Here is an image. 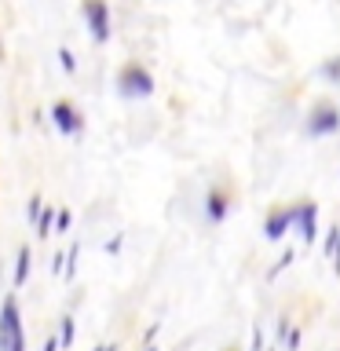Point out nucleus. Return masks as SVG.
Segmentation results:
<instances>
[{
  "label": "nucleus",
  "instance_id": "f3484780",
  "mask_svg": "<svg viewBox=\"0 0 340 351\" xmlns=\"http://www.w3.org/2000/svg\"><path fill=\"white\" fill-rule=\"evenodd\" d=\"M44 351H59V340H48V344H44Z\"/></svg>",
  "mask_w": 340,
  "mask_h": 351
},
{
  "label": "nucleus",
  "instance_id": "f03ea898",
  "mask_svg": "<svg viewBox=\"0 0 340 351\" xmlns=\"http://www.w3.org/2000/svg\"><path fill=\"white\" fill-rule=\"evenodd\" d=\"M117 84H121L125 95H150L154 92V77L147 70H139V66H125L121 77H117Z\"/></svg>",
  "mask_w": 340,
  "mask_h": 351
},
{
  "label": "nucleus",
  "instance_id": "39448f33",
  "mask_svg": "<svg viewBox=\"0 0 340 351\" xmlns=\"http://www.w3.org/2000/svg\"><path fill=\"white\" fill-rule=\"evenodd\" d=\"M337 128H340V114L333 106H322L311 121H307V132H311V136H326V132H337Z\"/></svg>",
  "mask_w": 340,
  "mask_h": 351
},
{
  "label": "nucleus",
  "instance_id": "9b49d317",
  "mask_svg": "<svg viewBox=\"0 0 340 351\" xmlns=\"http://www.w3.org/2000/svg\"><path fill=\"white\" fill-rule=\"evenodd\" d=\"M337 241H340V227H329V234H326V241H322V252H326V256H333Z\"/></svg>",
  "mask_w": 340,
  "mask_h": 351
},
{
  "label": "nucleus",
  "instance_id": "0eeeda50",
  "mask_svg": "<svg viewBox=\"0 0 340 351\" xmlns=\"http://www.w3.org/2000/svg\"><path fill=\"white\" fill-rule=\"evenodd\" d=\"M289 223H293V213H274V216H267V223H263V234L271 241H278L285 230H289Z\"/></svg>",
  "mask_w": 340,
  "mask_h": 351
},
{
  "label": "nucleus",
  "instance_id": "6e6552de",
  "mask_svg": "<svg viewBox=\"0 0 340 351\" xmlns=\"http://www.w3.org/2000/svg\"><path fill=\"white\" fill-rule=\"evenodd\" d=\"M26 278H29V249L22 245L19 256H15V289H19V285H26Z\"/></svg>",
  "mask_w": 340,
  "mask_h": 351
},
{
  "label": "nucleus",
  "instance_id": "ddd939ff",
  "mask_svg": "<svg viewBox=\"0 0 340 351\" xmlns=\"http://www.w3.org/2000/svg\"><path fill=\"white\" fill-rule=\"evenodd\" d=\"M70 223H73V216H70V213H66V208H62V213L55 216V227H59L62 234H66V230H70Z\"/></svg>",
  "mask_w": 340,
  "mask_h": 351
},
{
  "label": "nucleus",
  "instance_id": "423d86ee",
  "mask_svg": "<svg viewBox=\"0 0 340 351\" xmlns=\"http://www.w3.org/2000/svg\"><path fill=\"white\" fill-rule=\"evenodd\" d=\"M315 216H318V208H315L311 202L300 205V213H293V219H300V238L307 241V245L318 238V234H315V230H318V227H315Z\"/></svg>",
  "mask_w": 340,
  "mask_h": 351
},
{
  "label": "nucleus",
  "instance_id": "4468645a",
  "mask_svg": "<svg viewBox=\"0 0 340 351\" xmlns=\"http://www.w3.org/2000/svg\"><path fill=\"white\" fill-rule=\"evenodd\" d=\"M59 62H62V70H66V73H70V70H73V66H77V62H73V55H70V51H66V48L59 51Z\"/></svg>",
  "mask_w": 340,
  "mask_h": 351
},
{
  "label": "nucleus",
  "instance_id": "a211bd4d",
  "mask_svg": "<svg viewBox=\"0 0 340 351\" xmlns=\"http://www.w3.org/2000/svg\"><path fill=\"white\" fill-rule=\"evenodd\" d=\"M95 351H117L114 344H103V348H95Z\"/></svg>",
  "mask_w": 340,
  "mask_h": 351
},
{
  "label": "nucleus",
  "instance_id": "1a4fd4ad",
  "mask_svg": "<svg viewBox=\"0 0 340 351\" xmlns=\"http://www.w3.org/2000/svg\"><path fill=\"white\" fill-rule=\"evenodd\" d=\"M205 205H208L205 213H208V219H212V223H219V219L227 216V197H223V194H208Z\"/></svg>",
  "mask_w": 340,
  "mask_h": 351
},
{
  "label": "nucleus",
  "instance_id": "2eb2a0df",
  "mask_svg": "<svg viewBox=\"0 0 340 351\" xmlns=\"http://www.w3.org/2000/svg\"><path fill=\"white\" fill-rule=\"evenodd\" d=\"M40 197H33V202H29V219H33V223H37V216H40Z\"/></svg>",
  "mask_w": 340,
  "mask_h": 351
},
{
  "label": "nucleus",
  "instance_id": "f8f14e48",
  "mask_svg": "<svg viewBox=\"0 0 340 351\" xmlns=\"http://www.w3.org/2000/svg\"><path fill=\"white\" fill-rule=\"evenodd\" d=\"M51 223H55V213H51V208H40V238L51 230Z\"/></svg>",
  "mask_w": 340,
  "mask_h": 351
},
{
  "label": "nucleus",
  "instance_id": "9d476101",
  "mask_svg": "<svg viewBox=\"0 0 340 351\" xmlns=\"http://www.w3.org/2000/svg\"><path fill=\"white\" fill-rule=\"evenodd\" d=\"M55 340H59V348H70V344H73V318H70V315L62 318V326H59V337H55Z\"/></svg>",
  "mask_w": 340,
  "mask_h": 351
},
{
  "label": "nucleus",
  "instance_id": "f257e3e1",
  "mask_svg": "<svg viewBox=\"0 0 340 351\" xmlns=\"http://www.w3.org/2000/svg\"><path fill=\"white\" fill-rule=\"evenodd\" d=\"M0 351H26L22 340V322H19V304L15 296H8L0 307Z\"/></svg>",
  "mask_w": 340,
  "mask_h": 351
},
{
  "label": "nucleus",
  "instance_id": "7ed1b4c3",
  "mask_svg": "<svg viewBox=\"0 0 340 351\" xmlns=\"http://www.w3.org/2000/svg\"><path fill=\"white\" fill-rule=\"evenodd\" d=\"M84 15H88V29L92 37L103 44L110 37V11H106V0H88L84 4Z\"/></svg>",
  "mask_w": 340,
  "mask_h": 351
},
{
  "label": "nucleus",
  "instance_id": "20e7f679",
  "mask_svg": "<svg viewBox=\"0 0 340 351\" xmlns=\"http://www.w3.org/2000/svg\"><path fill=\"white\" fill-rule=\"evenodd\" d=\"M51 117H55V128H59L62 136H77V132H81V117H77V110L70 103H55Z\"/></svg>",
  "mask_w": 340,
  "mask_h": 351
},
{
  "label": "nucleus",
  "instance_id": "dca6fc26",
  "mask_svg": "<svg viewBox=\"0 0 340 351\" xmlns=\"http://www.w3.org/2000/svg\"><path fill=\"white\" fill-rule=\"evenodd\" d=\"M333 267H337V274H340V241H337V249H333Z\"/></svg>",
  "mask_w": 340,
  "mask_h": 351
}]
</instances>
